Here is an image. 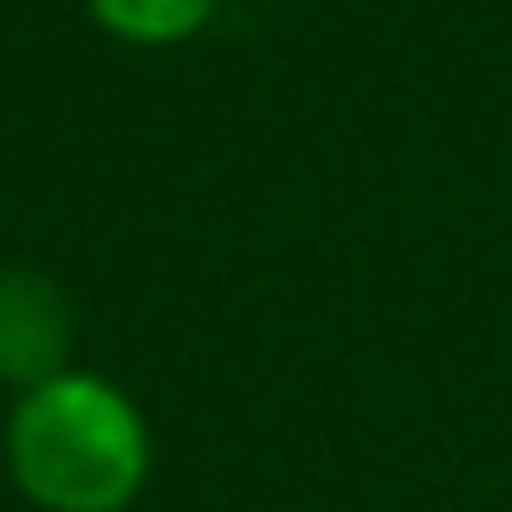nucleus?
Returning <instances> with one entry per match:
<instances>
[{"mask_svg": "<svg viewBox=\"0 0 512 512\" xmlns=\"http://www.w3.org/2000/svg\"><path fill=\"white\" fill-rule=\"evenodd\" d=\"M150 422L91 370L26 389L7 415V474L39 512H124L150 480Z\"/></svg>", "mask_w": 512, "mask_h": 512, "instance_id": "obj_1", "label": "nucleus"}, {"mask_svg": "<svg viewBox=\"0 0 512 512\" xmlns=\"http://www.w3.org/2000/svg\"><path fill=\"white\" fill-rule=\"evenodd\" d=\"M85 7L124 46H188L214 26L221 0H85Z\"/></svg>", "mask_w": 512, "mask_h": 512, "instance_id": "obj_3", "label": "nucleus"}, {"mask_svg": "<svg viewBox=\"0 0 512 512\" xmlns=\"http://www.w3.org/2000/svg\"><path fill=\"white\" fill-rule=\"evenodd\" d=\"M72 370V305L39 266H0V383L39 389Z\"/></svg>", "mask_w": 512, "mask_h": 512, "instance_id": "obj_2", "label": "nucleus"}]
</instances>
